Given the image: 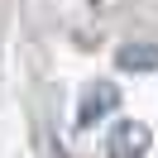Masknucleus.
I'll return each instance as SVG.
<instances>
[{
	"label": "nucleus",
	"mask_w": 158,
	"mask_h": 158,
	"mask_svg": "<svg viewBox=\"0 0 158 158\" xmlns=\"http://www.w3.org/2000/svg\"><path fill=\"white\" fill-rule=\"evenodd\" d=\"M115 106H120V91L110 86V81H101V86H91L86 96H81V106H77V125H96V120L110 115Z\"/></svg>",
	"instance_id": "nucleus-1"
},
{
	"label": "nucleus",
	"mask_w": 158,
	"mask_h": 158,
	"mask_svg": "<svg viewBox=\"0 0 158 158\" xmlns=\"http://www.w3.org/2000/svg\"><path fill=\"white\" fill-rule=\"evenodd\" d=\"M148 129L144 125H134V120H125V125L110 134V158H144V148H148Z\"/></svg>",
	"instance_id": "nucleus-2"
},
{
	"label": "nucleus",
	"mask_w": 158,
	"mask_h": 158,
	"mask_svg": "<svg viewBox=\"0 0 158 158\" xmlns=\"http://www.w3.org/2000/svg\"><path fill=\"white\" fill-rule=\"evenodd\" d=\"M120 67H134V72L158 67V48H120Z\"/></svg>",
	"instance_id": "nucleus-3"
}]
</instances>
